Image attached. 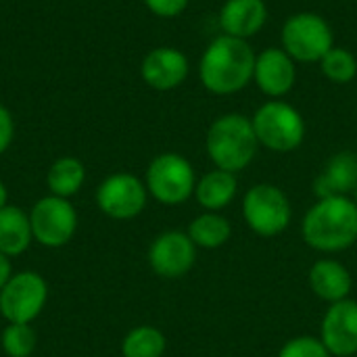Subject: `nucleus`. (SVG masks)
<instances>
[{"label": "nucleus", "mask_w": 357, "mask_h": 357, "mask_svg": "<svg viewBox=\"0 0 357 357\" xmlns=\"http://www.w3.org/2000/svg\"><path fill=\"white\" fill-rule=\"evenodd\" d=\"M255 59L257 54L247 40L222 33L201 56V84L213 94H234L253 82Z\"/></svg>", "instance_id": "1"}, {"label": "nucleus", "mask_w": 357, "mask_h": 357, "mask_svg": "<svg viewBox=\"0 0 357 357\" xmlns=\"http://www.w3.org/2000/svg\"><path fill=\"white\" fill-rule=\"evenodd\" d=\"M307 247L320 253H339L357 241V205L349 197L318 199L301 222Z\"/></svg>", "instance_id": "2"}, {"label": "nucleus", "mask_w": 357, "mask_h": 357, "mask_svg": "<svg viewBox=\"0 0 357 357\" xmlns=\"http://www.w3.org/2000/svg\"><path fill=\"white\" fill-rule=\"evenodd\" d=\"M205 149L218 169L236 174L251 165L259 142L249 117L241 113H226L209 126Z\"/></svg>", "instance_id": "3"}, {"label": "nucleus", "mask_w": 357, "mask_h": 357, "mask_svg": "<svg viewBox=\"0 0 357 357\" xmlns=\"http://www.w3.org/2000/svg\"><path fill=\"white\" fill-rule=\"evenodd\" d=\"M257 142L274 153H291L305 138L303 115L284 100L264 102L251 117Z\"/></svg>", "instance_id": "4"}, {"label": "nucleus", "mask_w": 357, "mask_h": 357, "mask_svg": "<svg viewBox=\"0 0 357 357\" xmlns=\"http://www.w3.org/2000/svg\"><path fill=\"white\" fill-rule=\"evenodd\" d=\"M149 195L163 205H182L195 195L197 176L190 161L178 153L157 155L144 176Z\"/></svg>", "instance_id": "5"}, {"label": "nucleus", "mask_w": 357, "mask_h": 357, "mask_svg": "<svg viewBox=\"0 0 357 357\" xmlns=\"http://www.w3.org/2000/svg\"><path fill=\"white\" fill-rule=\"evenodd\" d=\"M282 48L293 61L320 63L335 46L333 27L318 13H295L282 25Z\"/></svg>", "instance_id": "6"}, {"label": "nucleus", "mask_w": 357, "mask_h": 357, "mask_svg": "<svg viewBox=\"0 0 357 357\" xmlns=\"http://www.w3.org/2000/svg\"><path fill=\"white\" fill-rule=\"evenodd\" d=\"M243 218L257 236H278L291 224V201L274 184H255L243 199Z\"/></svg>", "instance_id": "7"}, {"label": "nucleus", "mask_w": 357, "mask_h": 357, "mask_svg": "<svg viewBox=\"0 0 357 357\" xmlns=\"http://www.w3.org/2000/svg\"><path fill=\"white\" fill-rule=\"evenodd\" d=\"M48 301V284L38 272H17L0 291V314L8 324L33 322Z\"/></svg>", "instance_id": "8"}, {"label": "nucleus", "mask_w": 357, "mask_h": 357, "mask_svg": "<svg viewBox=\"0 0 357 357\" xmlns=\"http://www.w3.org/2000/svg\"><path fill=\"white\" fill-rule=\"evenodd\" d=\"M29 222L33 241L38 245L59 249L73 238L77 230V211L69 199L48 195L31 207Z\"/></svg>", "instance_id": "9"}, {"label": "nucleus", "mask_w": 357, "mask_h": 357, "mask_svg": "<svg viewBox=\"0 0 357 357\" xmlns=\"http://www.w3.org/2000/svg\"><path fill=\"white\" fill-rule=\"evenodd\" d=\"M146 184L134 174L119 172L105 178L96 190L98 209L113 220H134L146 207Z\"/></svg>", "instance_id": "10"}, {"label": "nucleus", "mask_w": 357, "mask_h": 357, "mask_svg": "<svg viewBox=\"0 0 357 357\" xmlns=\"http://www.w3.org/2000/svg\"><path fill=\"white\" fill-rule=\"evenodd\" d=\"M197 261V245L190 241L188 232L169 230L159 234L149 247L151 270L167 280L186 276Z\"/></svg>", "instance_id": "11"}, {"label": "nucleus", "mask_w": 357, "mask_h": 357, "mask_svg": "<svg viewBox=\"0 0 357 357\" xmlns=\"http://www.w3.org/2000/svg\"><path fill=\"white\" fill-rule=\"evenodd\" d=\"M320 341L335 357L357 354V301L343 299L328 307L320 326Z\"/></svg>", "instance_id": "12"}, {"label": "nucleus", "mask_w": 357, "mask_h": 357, "mask_svg": "<svg viewBox=\"0 0 357 357\" xmlns=\"http://www.w3.org/2000/svg\"><path fill=\"white\" fill-rule=\"evenodd\" d=\"M190 65L182 50L174 46L153 48L140 65L142 82L153 90H174L188 77Z\"/></svg>", "instance_id": "13"}, {"label": "nucleus", "mask_w": 357, "mask_h": 357, "mask_svg": "<svg viewBox=\"0 0 357 357\" xmlns=\"http://www.w3.org/2000/svg\"><path fill=\"white\" fill-rule=\"evenodd\" d=\"M295 61L287 54L284 48H266L257 54L253 82L266 96L280 98L289 94L295 86Z\"/></svg>", "instance_id": "14"}, {"label": "nucleus", "mask_w": 357, "mask_h": 357, "mask_svg": "<svg viewBox=\"0 0 357 357\" xmlns=\"http://www.w3.org/2000/svg\"><path fill=\"white\" fill-rule=\"evenodd\" d=\"M357 190V153L341 151L333 155L324 169L314 180V192L318 199L347 197Z\"/></svg>", "instance_id": "15"}, {"label": "nucleus", "mask_w": 357, "mask_h": 357, "mask_svg": "<svg viewBox=\"0 0 357 357\" xmlns=\"http://www.w3.org/2000/svg\"><path fill=\"white\" fill-rule=\"evenodd\" d=\"M268 6L264 0H226L220 10V25L226 36L247 40L264 29Z\"/></svg>", "instance_id": "16"}, {"label": "nucleus", "mask_w": 357, "mask_h": 357, "mask_svg": "<svg viewBox=\"0 0 357 357\" xmlns=\"http://www.w3.org/2000/svg\"><path fill=\"white\" fill-rule=\"evenodd\" d=\"M307 278H310V287H312L314 295L331 305L347 299L351 293V287H354L349 270L341 261L328 259V257L318 259L312 266Z\"/></svg>", "instance_id": "17"}, {"label": "nucleus", "mask_w": 357, "mask_h": 357, "mask_svg": "<svg viewBox=\"0 0 357 357\" xmlns=\"http://www.w3.org/2000/svg\"><path fill=\"white\" fill-rule=\"evenodd\" d=\"M236 192H238L236 174L218 167L207 172L201 180H197V188H195L197 203L205 211H218V213L234 201Z\"/></svg>", "instance_id": "18"}, {"label": "nucleus", "mask_w": 357, "mask_h": 357, "mask_svg": "<svg viewBox=\"0 0 357 357\" xmlns=\"http://www.w3.org/2000/svg\"><path fill=\"white\" fill-rule=\"evenodd\" d=\"M31 241L33 234L29 213L15 205L0 209V253L6 257H17L27 251Z\"/></svg>", "instance_id": "19"}, {"label": "nucleus", "mask_w": 357, "mask_h": 357, "mask_svg": "<svg viewBox=\"0 0 357 357\" xmlns=\"http://www.w3.org/2000/svg\"><path fill=\"white\" fill-rule=\"evenodd\" d=\"M86 180V167L77 157H59L46 174V184L50 195L69 199L77 195V190L84 186Z\"/></svg>", "instance_id": "20"}, {"label": "nucleus", "mask_w": 357, "mask_h": 357, "mask_svg": "<svg viewBox=\"0 0 357 357\" xmlns=\"http://www.w3.org/2000/svg\"><path fill=\"white\" fill-rule=\"evenodd\" d=\"M188 236L201 249H220L230 241L232 226L218 211H205L190 222Z\"/></svg>", "instance_id": "21"}, {"label": "nucleus", "mask_w": 357, "mask_h": 357, "mask_svg": "<svg viewBox=\"0 0 357 357\" xmlns=\"http://www.w3.org/2000/svg\"><path fill=\"white\" fill-rule=\"evenodd\" d=\"M167 347L165 335L155 326H136L132 328L121 343L123 357H163Z\"/></svg>", "instance_id": "22"}, {"label": "nucleus", "mask_w": 357, "mask_h": 357, "mask_svg": "<svg viewBox=\"0 0 357 357\" xmlns=\"http://www.w3.org/2000/svg\"><path fill=\"white\" fill-rule=\"evenodd\" d=\"M320 69L333 84H349L357 75L356 54L347 48L333 46L320 61Z\"/></svg>", "instance_id": "23"}, {"label": "nucleus", "mask_w": 357, "mask_h": 357, "mask_svg": "<svg viewBox=\"0 0 357 357\" xmlns=\"http://www.w3.org/2000/svg\"><path fill=\"white\" fill-rule=\"evenodd\" d=\"M0 343L8 357H29L36 349V331L29 324H8L2 331Z\"/></svg>", "instance_id": "24"}, {"label": "nucleus", "mask_w": 357, "mask_h": 357, "mask_svg": "<svg viewBox=\"0 0 357 357\" xmlns=\"http://www.w3.org/2000/svg\"><path fill=\"white\" fill-rule=\"evenodd\" d=\"M278 357H333L324 343L316 337H295L287 341Z\"/></svg>", "instance_id": "25"}, {"label": "nucleus", "mask_w": 357, "mask_h": 357, "mask_svg": "<svg viewBox=\"0 0 357 357\" xmlns=\"http://www.w3.org/2000/svg\"><path fill=\"white\" fill-rule=\"evenodd\" d=\"M146 4V8L161 17V19H174L178 15H182L188 6L190 0H142Z\"/></svg>", "instance_id": "26"}, {"label": "nucleus", "mask_w": 357, "mask_h": 357, "mask_svg": "<svg viewBox=\"0 0 357 357\" xmlns=\"http://www.w3.org/2000/svg\"><path fill=\"white\" fill-rule=\"evenodd\" d=\"M13 140H15V119L10 111L4 105H0V155L8 151Z\"/></svg>", "instance_id": "27"}, {"label": "nucleus", "mask_w": 357, "mask_h": 357, "mask_svg": "<svg viewBox=\"0 0 357 357\" xmlns=\"http://www.w3.org/2000/svg\"><path fill=\"white\" fill-rule=\"evenodd\" d=\"M13 276V266H10V257H6V255H2L0 253V291H2V287L8 282V278Z\"/></svg>", "instance_id": "28"}, {"label": "nucleus", "mask_w": 357, "mask_h": 357, "mask_svg": "<svg viewBox=\"0 0 357 357\" xmlns=\"http://www.w3.org/2000/svg\"><path fill=\"white\" fill-rule=\"evenodd\" d=\"M8 205V190L4 186V182L0 180V209H4Z\"/></svg>", "instance_id": "29"}, {"label": "nucleus", "mask_w": 357, "mask_h": 357, "mask_svg": "<svg viewBox=\"0 0 357 357\" xmlns=\"http://www.w3.org/2000/svg\"><path fill=\"white\" fill-rule=\"evenodd\" d=\"M356 205H357V190H356Z\"/></svg>", "instance_id": "30"}]
</instances>
